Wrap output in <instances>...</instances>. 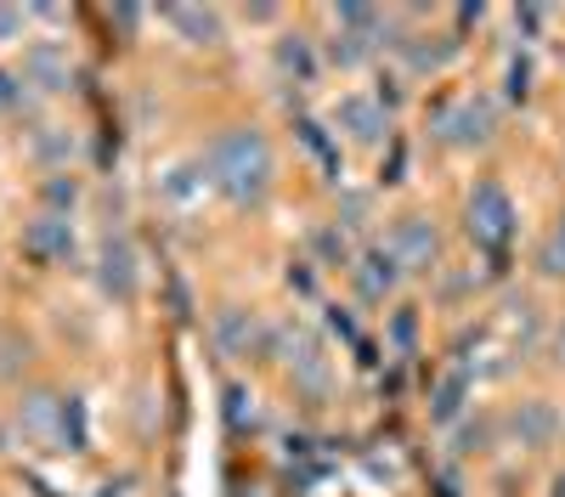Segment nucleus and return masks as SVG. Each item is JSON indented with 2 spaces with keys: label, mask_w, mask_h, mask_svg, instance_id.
I'll return each instance as SVG.
<instances>
[{
  "label": "nucleus",
  "mask_w": 565,
  "mask_h": 497,
  "mask_svg": "<svg viewBox=\"0 0 565 497\" xmlns=\"http://www.w3.org/2000/svg\"><path fill=\"white\" fill-rule=\"evenodd\" d=\"M487 130H492V108H487V102H463V108L452 114V130H447V136H452V142H481Z\"/></svg>",
  "instance_id": "nucleus-6"
},
{
  "label": "nucleus",
  "mask_w": 565,
  "mask_h": 497,
  "mask_svg": "<svg viewBox=\"0 0 565 497\" xmlns=\"http://www.w3.org/2000/svg\"><path fill=\"white\" fill-rule=\"evenodd\" d=\"M396 283V255H367V266H362V294H373V300H380L385 289Z\"/></svg>",
  "instance_id": "nucleus-7"
},
{
  "label": "nucleus",
  "mask_w": 565,
  "mask_h": 497,
  "mask_svg": "<svg viewBox=\"0 0 565 497\" xmlns=\"http://www.w3.org/2000/svg\"><path fill=\"white\" fill-rule=\"evenodd\" d=\"M300 142H306V148H311V153H317V159H322L328 170H340V153H334V148H328V136H322V125H311V119H300Z\"/></svg>",
  "instance_id": "nucleus-10"
},
{
  "label": "nucleus",
  "mask_w": 565,
  "mask_h": 497,
  "mask_svg": "<svg viewBox=\"0 0 565 497\" xmlns=\"http://www.w3.org/2000/svg\"><path fill=\"white\" fill-rule=\"evenodd\" d=\"M18 29V12H0V34H12Z\"/></svg>",
  "instance_id": "nucleus-16"
},
{
  "label": "nucleus",
  "mask_w": 565,
  "mask_h": 497,
  "mask_svg": "<svg viewBox=\"0 0 565 497\" xmlns=\"http://www.w3.org/2000/svg\"><path fill=\"white\" fill-rule=\"evenodd\" d=\"M282 68H289V74H300V79H311L317 68H311V52H306V40H282Z\"/></svg>",
  "instance_id": "nucleus-11"
},
{
  "label": "nucleus",
  "mask_w": 565,
  "mask_h": 497,
  "mask_svg": "<svg viewBox=\"0 0 565 497\" xmlns=\"http://www.w3.org/2000/svg\"><path fill=\"white\" fill-rule=\"evenodd\" d=\"M23 244L34 249V255H45V260H68L74 255V233H68V220H34L29 233H23Z\"/></svg>",
  "instance_id": "nucleus-5"
},
{
  "label": "nucleus",
  "mask_w": 565,
  "mask_h": 497,
  "mask_svg": "<svg viewBox=\"0 0 565 497\" xmlns=\"http://www.w3.org/2000/svg\"><path fill=\"white\" fill-rule=\"evenodd\" d=\"M345 125L362 136V142H367V136H380V114H373L367 102H345Z\"/></svg>",
  "instance_id": "nucleus-12"
},
{
  "label": "nucleus",
  "mask_w": 565,
  "mask_h": 497,
  "mask_svg": "<svg viewBox=\"0 0 565 497\" xmlns=\"http://www.w3.org/2000/svg\"><path fill=\"white\" fill-rule=\"evenodd\" d=\"M548 271H565V220H559V233L548 244Z\"/></svg>",
  "instance_id": "nucleus-14"
},
{
  "label": "nucleus",
  "mask_w": 565,
  "mask_h": 497,
  "mask_svg": "<svg viewBox=\"0 0 565 497\" xmlns=\"http://www.w3.org/2000/svg\"><path fill=\"white\" fill-rule=\"evenodd\" d=\"M221 345L244 356V350L255 345V323H244V316H238V311H226V316H221Z\"/></svg>",
  "instance_id": "nucleus-9"
},
{
  "label": "nucleus",
  "mask_w": 565,
  "mask_h": 497,
  "mask_svg": "<svg viewBox=\"0 0 565 497\" xmlns=\"http://www.w3.org/2000/svg\"><path fill=\"white\" fill-rule=\"evenodd\" d=\"M29 74H40V79H45V90H57V85H63L57 52H29Z\"/></svg>",
  "instance_id": "nucleus-13"
},
{
  "label": "nucleus",
  "mask_w": 565,
  "mask_h": 497,
  "mask_svg": "<svg viewBox=\"0 0 565 497\" xmlns=\"http://www.w3.org/2000/svg\"><path fill=\"white\" fill-rule=\"evenodd\" d=\"M170 23H175V29H186V34H193L199 45H210V40H215V12H193V7H175V12H170Z\"/></svg>",
  "instance_id": "nucleus-8"
},
{
  "label": "nucleus",
  "mask_w": 565,
  "mask_h": 497,
  "mask_svg": "<svg viewBox=\"0 0 565 497\" xmlns=\"http://www.w3.org/2000/svg\"><path fill=\"white\" fill-rule=\"evenodd\" d=\"M391 255H396V266H430L436 260V233L424 220H402L396 226V238H391Z\"/></svg>",
  "instance_id": "nucleus-3"
},
{
  "label": "nucleus",
  "mask_w": 565,
  "mask_h": 497,
  "mask_svg": "<svg viewBox=\"0 0 565 497\" xmlns=\"http://www.w3.org/2000/svg\"><path fill=\"white\" fill-rule=\"evenodd\" d=\"M12 102H18V79L0 74V108H12Z\"/></svg>",
  "instance_id": "nucleus-15"
},
{
  "label": "nucleus",
  "mask_w": 565,
  "mask_h": 497,
  "mask_svg": "<svg viewBox=\"0 0 565 497\" xmlns=\"http://www.w3.org/2000/svg\"><path fill=\"white\" fill-rule=\"evenodd\" d=\"M103 289L119 294V300L136 294V255H130L125 238H108V244H103Z\"/></svg>",
  "instance_id": "nucleus-4"
},
{
  "label": "nucleus",
  "mask_w": 565,
  "mask_h": 497,
  "mask_svg": "<svg viewBox=\"0 0 565 497\" xmlns=\"http://www.w3.org/2000/svg\"><path fill=\"white\" fill-rule=\"evenodd\" d=\"M469 233H476L481 244H509V233H514V209H509V198H503V187H492V181H481L476 187V198H469Z\"/></svg>",
  "instance_id": "nucleus-2"
},
{
  "label": "nucleus",
  "mask_w": 565,
  "mask_h": 497,
  "mask_svg": "<svg viewBox=\"0 0 565 497\" xmlns=\"http://www.w3.org/2000/svg\"><path fill=\"white\" fill-rule=\"evenodd\" d=\"M215 175H221V187L238 198V204L260 198V193H266V181H271L266 142H260L255 130H232V136H221V142H215Z\"/></svg>",
  "instance_id": "nucleus-1"
}]
</instances>
